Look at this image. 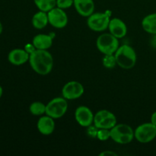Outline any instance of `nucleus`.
Listing matches in <instances>:
<instances>
[{"mask_svg":"<svg viewBox=\"0 0 156 156\" xmlns=\"http://www.w3.org/2000/svg\"><path fill=\"white\" fill-rule=\"evenodd\" d=\"M85 88L78 81H70L66 83L62 88V95L66 100H76L83 95Z\"/></svg>","mask_w":156,"mask_h":156,"instance_id":"10","label":"nucleus"},{"mask_svg":"<svg viewBox=\"0 0 156 156\" xmlns=\"http://www.w3.org/2000/svg\"><path fill=\"white\" fill-rule=\"evenodd\" d=\"M73 6L78 14L85 18L94 13L95 9L93 0H74Z\"/></svg>","mask_w":156,"mask_h":156,"instance_id":"15","label":"nucleus"},{"mask_svg":"<svg viewBox=\"0 0 156 156\" xmlns=\"http://www.w3.org/2000/svg\"><path fill=\"white\" fill-rule=\"evenodd\" d=\"M96 138L100 141H107L111 139V129H98Z\"/></svg>","mask_w":156,"mask_h":156,"instance_id":"22","label":"nucleus"},{"mask_svg":"<svg viewBox=\"0 0 156 156\" xmlns=\"http://www.w3.org/2000/svg\"><path fill=\"white\" fill-rule=\"evenodd\" d=\"M31 23L33 27L37 30H41L47 26L49 24L47 12L43 11H38L32 17Z\"/></svg>","mask_w":156,"mask_h":156,"instance_id":"17","label":"nucleus"},{"mask_svg":"<svg viewBox=\"0 0 156 156\" xmlns=\"http://www.w3.org/2000/svg\"><path fill=\"white\" fill-rule=\"evenodd\" d=\"M94 114L88 107L79 106L75 111V119L79 126L88 128L94 123Z\"/></svg>","mask_w":156,"mask_h":156,"instance_id":"11","label":"nucleus"},{"mask_svg":"<svg viewBox=\"0 0 156 156\" xmlns=\"http://www.w3.org/2000/svg\"><path fill=\"white\" fill-rule=\"evenodd\" d=\"M134 137L140 143H149L156 137V126L152 123H144L134 129Z\"/></svg>","mask_w":156,"mask_h":156,"instance_id":"7","label":"nucleus"},{"mask_svg":"<svg viewBox=\"0 0 156 156\" xmlns=\"http://www.w3.org/2000/svg\"><path fill=\"white\" fill-rule=\"evenodd\" d=\"M49 24L56 29L64 28L68 24V15L64 9L55 7L47 12Z\"/></svg>","mask_w":156,"mask_h":156,"instance_id":"9","label":"nucleus"},{"mask_svg":"<svg viewBox=\"0 0 156 156\" xmlns=\"http://www.w3.org/2000/svg\"><path fill=\"white\" fill-rule=\"evenodd\" d=\"M117 123L116 116L108 110H101L94 114L93 124L98 129H111Z\"/></svg>","mask_w":156,"mask_h":156,"instance_id":"8","label":"nucleus"},{"mask_svg":"<svg viewBox=\"0 0 156 156\" xmlns=\"http://www.w3.org/2000/svg\"><path fill=\"white\" fill-rule=\"evenodd\" d=\"M152 35H153V36H152V40H151V44H152V47L156 48V34H152Z\"/></svg>","mask_w":156,"mask_h":156,"instance_id":"27","label":"nucleus"},{"mask_svg":"<svg viewBox=\"0 0 156 156\" xmlns=\"http://www.w3.org/2000/svg\"><path fill=\"white\" fill-rule=\"evenodd\" d=\"M53 37L50 34H39L34 37L32 43L37 50H48L53 45Z\"/></svg>","mask_w":156,"mask_h":156,"instance_id":"16","label":"nucleus"},{"mask_svg":"<svg viewBox=\"0 0 156 156\" xmlns=\"http://www.w3.org/2000/svg\"><path fill=\"white\" fill-rule=\"evenodd\" d=\"M30 114L36 117H41L46 114V105L41 101H34L29 106Z\"/></svg>","mask_w":156,"mask_h":156,"instance_id":"19","label":"nucleus"},{"mask_svg":"<svg viewBox=\"0 0 156 156\" xmlns=\"http://www.w3.org/2000/svg\"><path fill=\"white\" fill-rule=\"evenodd\" d=\"M74 4V0H56V7L62 9H69Z\"/></svg>","mask_w":156,"mask_h":156,"instance_id":"23","label":"nucleus"},{"mask_svg":"<svg viewBox=\"0 0 156 156\" xmlns=\"http://www.w3.org/2000/svg\"><path fill=\"white\" fill-rule=\"evenodd\" d=\"M34 2L40 11L46 12L56 6V0H34Z\"/></svg>","mask_w":156,"mask_h":156,"instance_id":"20","label":"nucleus"},{"mask_svg":"<svg viewBox=\"0 0 156 156\" xmlns=\"http://www.w3.org/2000/svg\"><path fill=\"white\" fill-rule=\"evenodd\" d=\"M102 64L107 69H113L117 65V61L114 54L104 55L102 58Z\"/></svg>","mask_w":156,"mask_h":156,"instance_id":"21","label":"nucleus"},{"mask_svg":"<svg viewBox=\"0 0 156 156\" xmlns=\"http://www.w3.org/2000/svg\"><path fill=\"white\" fill-rule=\"evenodd\" d=\"M68 100L62 97H56L50 100L46 105V114L53 119L63 117L68 110Z\"/></svg>","mask_w":156,"mask_h":156,"instance_id":"6","label":"nucleus"},{"mask_svg":"<svg viewBox=\"0 0 156 156\" xmlns=\"http://www.w3.org/2000/svg\"><path fill=\"white\" fill-rule=\"evenodd\" d=\"M111 139L118 144H129L135 139L134 130L129 125L117 123L111 129Z\"/></svg>","mask_w":156,"mask_h":156,"instance_id":"3","label":"nucleus"},{"mask_svg":"<svg viewBox=\"0 0 156 156\" xmlns=\"http://www.w3.org/2000/svg\"><path fill=\"white\" fill-rule=\"evenodd\" d=\"M111 12L110 10L105 12H96L88 17L87 25L88 28L95 32H102L108 29L111 21Z\"/></svg>","mask_w":156,"mask_h":156,"instance_id":"5","label":"nucleus"},{"mask_svg":"<svg viewBox=\"0 0 156 156\" xmlns=\"http://www.w3.org/2000/svg\"><path fill=\"white\" fill-rule=\"evenodd\" d=\"M55 119L50 116L44 114L41 116L37 123V128L41 134L44 136H50L54 132L56 123Z\"/></svg>","mask_w":156,"mask_h":156,"instance_id":"12","label":"nucleus"},{"mask_svg":"<svg viewBox=\"0 0 156 156\" xmlns=\"http://www.w3.org/2000/svg\"><path fill=\"white\" fill-rule=\"evenodd\" d=\"M100 156H117V154L116 152H113V151H104L101 153L99 154Z\"/></svg>","mask_w":156,"mask_h":156,"instance_id":"25","label":"nucleus"},{"mask_svg":"<svg viewBox=\"0 0 156 156\" xmlns=\"http://www.w3.org/2000/svg\"><path fill=\"white\" fill-rule=\"evenodd\" d=\"M117 65L123 69H130L135 66L137 56L135 50L131 46L123 44L114 53Z\"/></svg>","mask_w":156,"mask_h":156,"instance_id":"2","label":"nucleus"},{"mask_svg":"<svg viewBox=\"0 0 156 156\" xmlns=\"http://www.w3.org/2000/svg\"><path fill=\"white\" fill-rule=\"evenodd\" d=\"M143 29L150 34H156V13L146 15L142 21Z\"/></svg>","mask_w":156,"mask_h":156,"instance_id":"18","label":"nucleus"},{"mask_svg":"<svg viewBox=\"0 0 156 156\" xmlns=\"http://www.w3.org/2000/svg\"><path fill=\"white\" fill-rule=\"evenodd\" d=\"M30 54L25 51L24 49H14L11 50L8 55V60L14 66L24 65L29 61Z\"/></svg>","mask_w":156,"mask_h":156,"instance_id":"14","label":"nucleus"},{"mask_svg":"<svg viewBox=\"0 0 156 156\" xmlns=\"http://www.w3.org/2000/svg\"><path fill=\"white\" fill-rule=\"evenodd\" d=\"M109 33L118 39L124 37L127 34V26L124 21L118 18L111 19L108 26Z\"/></svg>","mask_w":156,"mask_h":156,"instance_id":"13","label":"nucleus"},{"mask_svg":"<svg viewBox=\"0 0 156 156\" xmlns=\"http://www.w3.org/2000/svg\"><path fill=\"white\" fill-rule=\"evenodd\" d=\"M28 62L32 69L41 76H47L51 73L54 65L53 56L46 50H35L30 54Z\"/></svg>","mask_w":156,"mask_h":156,"instance_id":"1","label":"nucleus"},{"mask_svg":"<svg viewBox=\"0 0 156 156\" xmlns=\"http://www.w3.org/2000/svg\"><path fill=\"white\" fill-rule=\"evenodd\" d=\"M96 47L103 55L114 54L120 47V43L118 38L111 33H104L98 37Z\"/></svg>","mask_w":156,"mask_h":156,"instance_id":"4","label":"nucleus"},{"mask_svg":"<svg viewBox=\"0 0 156 156\" xmlns=\"http://www.w3.org/2000/svg\"><path fill=\"white\" fill-rule=\"evenodd\" d=\"M2 30H3L2 24V23H1V21H0V35H1V34L2 33Z\"/></svg>","mask_w":156,"mask_h":156,"instance_id":"29","label":"nucleus"},{"mask_svg":"<svg viewBox=\"0 0 156 156\" xmlns=\"http://www.w3.org/2000/svg\"><path fill=\"white\" fill-rule=\"evenodd\" d=\"M24 49L25 50V51L27 52V53H29V54H31L32 53H34V52L37 50L36 47H35L34 45L33 44V43H31V44H25Z\"/></svg>","mask_w":156,"mask_h":156,"instance_id":"24","label":"nucleus"},{"mask_svg":"<svg viewBox=\"0 0 156 156\" xmlns=\"http://www.w3.org/2000/svg\"><path fill=\"white\" fill-rule=\"evenodd\" d=\"M150 122L156 126V111H155V112L152 114V116H151V121Z\"/></svg>","mask_w":156,"mask_h":156,"instance_id":"26","label":"nucleus"},{"mask_svg":"<svg viewBox=\"0 0 156 156\" xmlns=\"http://www.w3.org/2000/svg\"><path fill=\"white\" fill-rule=\"evenodd\" d=\"M2 94H3V89H2V87L0 85V98H2Z\"/></svg>","mask_w":156,"mask_h":156,"instance_id":"28","label":"nucleus"}]
</instances>
